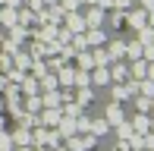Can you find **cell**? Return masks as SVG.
<instances>
[{
  "label": "cell",
  "mask_w": 154,
  "mask_h": 151,
  "mask_svg": "<svg viewBox=\"0 0 154 151\" xmlns=\"http://www.w3.org/2000/svg\"><path fill=\"white\" fill-rule=\"evenodd\" d=\"M94 82H97V85H107V82H110V76L104 72V69H97V72H94Z\"/></svg>",
  "instance_id": "1"
},
{
  "label": "cell",
  "mask_w": 154,
  "mask_h": 151,
  "mask_svg": "<svg viewBox=\"0 0 154 151\" xmlns=\"http://www.w3.org/2000/svg\"><path fill=\"white\" fill-rule=\"evenodd\" d=\"M91 129H94V135H101V132H107V123H101V120H97Z\"/></svg>",
  "instance_id": "2"
}]
</instances>
